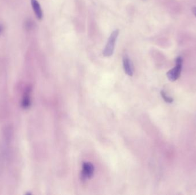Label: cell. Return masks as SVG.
<instances>
[{
    "label": "cell",
    "instance_id": "cell-3",
    "mask_svg": "<svg viewBox=\"0 0 196 195\" xmlns=\"http://www.w3.org/2000/svg\"><path fill=\"white\" fill-rule=\"evenodd\" d=\"M94 166L92 163L89 162H85L83 164V170L82 173V177L84 180L91 178L94 174Z\"/></svg>",
    "mask_w": 196,
    "mask_h": 195
},
{
    "label": "cell",
    "instance_id": "cell-6",
    "mask_svg": "<svg viewBox=\"0 0 196 195\" xmlns=\"http://www.w3.org/2000/svg\"><path fill=\"white\" fill-rule=\"evenodd\" d=\"M31 5L36 17L38 20H42L43 14H42V8L38 2L37 0H31Z\"/></svg>",
    "mask_w": 196,
    "mask_h": 195
},
{
    "label": "cell",
    "instance_id": "cell-7",
    "mask_svg": "<svg viewBox=\"0 0 196 195\" xmlns=\"http://www.w3.org/2000/svg\"><path fill=\"white\" fill-rule=\"evenodd\" d=\"M161 96H162V97L163 100H165L166 103H171L173 101V98H171L170 97H169V96H167V95L165 93V92L161 91Z\"/></svg>",
    "mask_w": 196,
    "mask_h": 195
},
{
    "label": "cell",
    "instance_id": "cell-8",
    "mask_svg": "<svg viewBox=\"0 0 196 195\" xmlns=\"http://www.w3.org/2000/svg\"><path fill=\"white\" fill-rule=\"evenodd\" d=\"M192 12L193 13L194 15L195 16V17H196V7H193L192 8Z\"/></svg>",
    "mask_w": 196,
    "mask_h": 195
},
{
    "label": "cell",
    "instance_id": "cell-9",
    "mask_svg": "<svg viewBox=\"0 0 196 195\" xmlns=\"http://www.w3.org/2000/svg\"><path fill=\"white\" fill-rule=\"evenodd\" d=\"M2 29H3V28H2V26H1V25H0V33L2 32Z\"/></svg>",
    "mask_w": 196,
    "mask_h": 195
},
{
    "label": "cell",
    "instance_id": "cell-5",
    "mask_svg": "<svg viewBox=\"0 0 196 195\" xmlns=\"http://www.w3.org/2000/svg\"><path fill=\"white\" fill-rule=\"evenodd\" d=\"M30 93L31 88L30 87H28L25 89V92L22 97V100L21 101V106L24 109H27L29 108L30 105Z\"/></svg>",
    "mask_w": 196,
    "mask_h": 195
},
{
    "label": "cell",
    "instance_id": "cell-4",
    "mask_svg": "<svg viewBox=\"0 0 196 195\" xmlns=\"http://www.w3.org/2000/svg\"><path fill=\"white\" fill-rule=\"evenodd\" d=\"M123 66L126 73L129 76H133L134 70L133 64L129 57L125 54L123 57Z\"/></svg>",
    "mask_w": 196,
    "mask_h": 195
},
{
    "label": "cell",
    "instance_id": "cell-1",
    "mask_svg": "<svg viewBox=\"0 0 196 195\" xmlns=\"http://www.w3.org/2000/svg\"><path fill=\"white\" fill-rule=\"evenodd\" d=\"M119 30L115 29L110 34L109 40L105 46L103 54L105 57H110L113 55L115 49V46L117 41V38L119 36Z\"/></svg>",
    "mask_w": 196,
    "mask_h": 195
},
{
    "label": "cell",
    "instance_id": "cell-2",
    "mask_svg": "<svg viewBox=\"0 0 196 195\" xmlns=\"http://www.w3.org/2000/svg\"><path fill=\"white\" fill-rule=\"evenodd\" d=\"M182 57H178L175 60V67L167 72V78L170 81H175L179 78L182 71Z\"/></svg>",
    "mask_w": 196,
    "mask_h": 195
}]
</instances>
